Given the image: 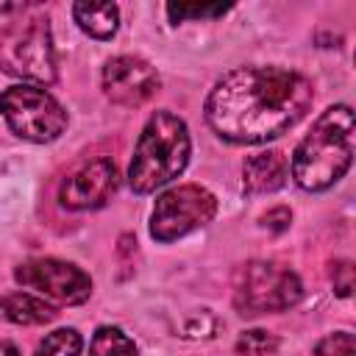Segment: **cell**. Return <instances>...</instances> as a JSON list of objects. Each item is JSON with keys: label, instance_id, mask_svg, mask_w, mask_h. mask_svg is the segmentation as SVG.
<instances>
[{"label": "cell", "instance_id": "cell-21", "mask_svg": "<svg viewBox=\"0 0 356 356\" xmlns=\"http://www.w3.org/2000/svg\"><path fill=\"white\" fill-rule=\"evenodd\" d=\"M0 356H19V350L11 342H0Z\"/></svg>", "mask_w": 356, "mask_h": 356}, {"label": "cell", "instance_id": "cell-13", "mask_svg": "<svg viewBox=\"0 0 356 356\" xmlns=\"http://www.w3.org/2000/svg\"><path fill=\"white\" fill-rule=\"evenodd\" d=\"M72 17L81 25V31H86L95 39L114 36V31L120 25V11L114 3H75Z\"/></svg>", "mask_w": 356, "mask_h": 356}, {"label": "cell", "instance_id": "cell-3", "mask_svg": "<svg viewBox=\"0 0 356 356\" xmlns=\"http://www.w3.org/2000/svg\"><path fill=\"white\" fill-rule=\"evenodd\" d=\"M189 161V134L184 120H178L170 111H156L134 150V161L128 170L131 189L145 195L156 186L172 181L184 172Z\"/></svg>", "mask_w": 356, "mask_h": 356}, {"label": "cell", "instance_id": "cell-14", "mask_svg": "<svg viewBox=\"0 0 356 356\" xmlns=\"http://www.w3.org/2000/svg\"><path fill=\"white\" fill-rule=\"evenodd\" d=\"M92 356H136V345L120 328L103 325L92 339Z\"/></svg>", "mask_w": 356, "mask_h": 356}, {"label": "cell", "instance_id": "cell-15", "mask_svg": "<svg viewBox=\"0 0 356 356\" xmlns=\"http://www.w3.org/2000/svg\"><path fill=\"white\" fill-rule=\"evenodd\" d=\"M83 339L75 328H58L42 339L36 348V356H81Z\"/></svg>", "mask_w": 356, "mask_h": 356}, {"label": "cell", "instance_id": "cell-20", "mask_svg": "<svg viewBox=\"0 0 356 356\" xmlns=\"http://www.w3.org/2000/svg\"><path fill=\"white\" fill-rule=\"evenodd\" d=\"M289 220H292L289 209H286V206H278V209H273V211H267V214L261 217V225L270 228V231H284V228L289 225Z\"/></svg>", "mask_w": 356, "mask_h": 356}, {"label": "cell", "instance_id": "cell-1", "mask_svg": "<svg viewBox=\"0 0 356 356\" xmlns=\"http://www.w3.org/2000/svg\"><path fill=\"white\" fill-rule=\"evenodd\" d=\"M312 83L278 67L231 70L206 100L209 125L228 142L256 145L281 136L312 106Z\"/></svg>", "mask_w": 356, "mask_h": 356}, {"label": "cell", "instance_id": "cell-5", "mask_svg": "<svg viewBox=\"0 0 356 356\" xmlns=\"http://www.w3.org/2000/svg\"><path fill=\"white\" fill-rule=\"evenodd\" d=\"M303 295L300 278L278 261H248L234 278V306L253 317L264 312H284Z\"/></svg>", "mask_w": 356, "mask_h": 356}, {"label": "cell", "instance_id": "cell-7", "mask_svg": "<svg viewBox=\"0 0 356 356\" xmlns=\"http://www.w3.org/2000/svg\"><path fill=\"white\" fill-rule=\"evenodd\" d=\"M217 211V200L209 189L197 184L175 186L156 197L150 214V234L159 242H172L200 225H206Z\"/></svg>", "mask_w": 356, "mask_h": 356}, {"label": "cell", "instance_id": "cell-8", "mask_svg": "<svg viewBox=\"0 0 356 356\" xmlns=\"http://www.w3.org/2000/svg\"><path fill=\"white\" fill-rule=\"evenodd\" d=\"M14 278L22 286L39 289L42 295L58 303H67V306L83 303L92 292V278L81 267L58 261V259H31L14 270Z\"/></svg>", "mask_w": 356, "mask_h": 356}, {"label": "cell", "instance_id": "cell-18", "mask_svg": "<svg viewBox=\"0 0 356 356\" xmlns=\"http://www.w3.org/2000/svg\"><path fill=\"white\" fill-rule=\"evenodd\" d=\"M228 6H197V3H178V6H167V14L172 22H181L186 17L200 19V17H220L225 14Z\"/></svg>", "mask_w": 356, "mask_h": 356}, {"label": "cell", "instance_id": "cell-12", "mask_svg": "<svg viewBox=\"0 0 356 356\" xmlns=\"http://www.w3.org/2000/svg\"><path fill=\"white\" fill-rule=\"evenodd\" d=\"M0 312L17 325H42V323H50L56 317L53 306H47L44 300H39L33 295H25V292L3 295L0 298Z\"/></svg>", "mask_w": 356, "mask_h": 356}, {"label": "cell", "instance_id": "cell-11", "mask_svg": "<svg viewBox=\"0 0 356 356\" xmlns=\"http://www.w3.org/2000/svg\"><path fill=\"white\" fill-rule=\"evenodd\" d=\"M289 178V164L284 159V153L278 150H264V153H253L245 161L242 170V189L248 195H264V192H275L286 184Z\"/></svg>", "mask_w": 356, "mask_h": 356}, {"label": "cell", "instance_id": "cell-10", "mask_svg": "<svg viewBox=\"0 0 356 356\" xmlns=\"http://www.w3.org/2000/svg\"><path fill=\"white\" fill-rule=\"evenodd\" d=\"M120 184L117 167L111 159H95L83 167H78L58 189V200L67 209H97L103 206Z\"/></svg>", "mask_w": 356, "mask_h": 356}, {"label": "cell", "instance_id": "cell-19", "mask_svg": "<svg viewBox=\"0 0 356 356\" xmlns=\"http://www.w3.org/2000/svg\"><path fill=\"white\" fill-rule=\"evenodd\" d=\"M331 281H334V289H337L342 298H348L350 289H353V264H350V261H334V267H331Z\"/></svg>", "mask_w": 356, "mask_h": 356}, {"label": "cell", "instance_id": "cell-16", "mask_svg": "<svg viewBox=\"0 0 356 356\" xmlns=\"http://www.w3.org/2000/svg\"><path fill=\"white\" fill-rule=\"evenodd\" d=\"M275 348H278V339L273 334H267V331H259V328L245 331L236 339V353H242V356H267Z\"/></svg>", "mask_w": 356, "mask_h": 356}, {"label": "cell", "instance_id": "cell-4", "mask_svg": "<svg viewBox=\"0 0 356 356\" xmlns=\"http://www.w3.org/2000/svg\"><path fill=\"white\" fill-rule=\"evenodd\" d=\"M0 70L39 83L56 81V58L44 14L19 6L14 19H0Z\"/></svg>", "mask_w": 356, "mask_h": 356}, {"label": "cell", "instance_id": "cell-17", "mask_svg": "<svg viewBox=\"0 0 356 356\" xmlns=\"http://www.w3.org/2000/svg\"><path fill=\"white\" fill-rule=\"evenodd\" d=\"M312 356H356V339H353V334H348V331L331 334V337H325V339L314 348Z\"/></svg>", "mask_w": 356, "mask_h": 356}, {"label": "cell", "instance_id": "cell-6", "mask_svg": "<svg viewBox=\"0 0 356 356\" xmlns=\"http://www.w3.org/2000/svg\"><path fill=\"white\" fill-rule=\"evenodd\" d=\"M0 111L8 128L31 142H53L67 128V111L61 103L36 86H8L0 95Z\"/></svg>", "mask_w": 356, "mask_h": 356}, {"label": "cell", "instance_id": "cell-9", "mask_svg": "<svg viewBox=\"0 0 356 356\" xmlns=\"http://www.w3.org/2000/svg\"><path fill=\"white\" fill-rule=\"evenodd\" d=\"M103 89L120 106H142L159 89L156 70L136 56H117L103 70Z\"/></svg>", "mask_w": 356, "mask_h": 356}, {"label": "cell", "instance_id": "cell-2", "mask_svg": "<svg viewBox=\"0 0 356 356\" xmlns=\"http://www.w3.org/2000/svg\"><path fill=\"white\" fill-rule=\"evenodd\" d=\"M353 128L356 120L350 106H331L317 117L292 156V175L298 186L320 192L345 175L353 159Z\"/></svg>", "mask_w": 356, "mask_h": 356}]
</instances>
